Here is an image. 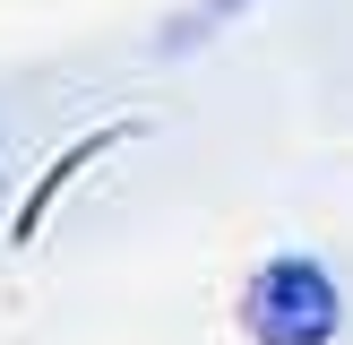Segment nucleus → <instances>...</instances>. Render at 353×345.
<instances>
[{
	"label": "nucleus",
	"mask_w": 353,
	"mask_h": 345,
	"mask_svg": "<svg viewBox=\"0 0 353 345\" xmlns=\"http://www.w3.org/2000/svg\"><path fill=\"white\" fill-rule=\"evenodd\" d=\"M241 337L250 345H345L353 285L327 250H268L241 276Z\"/></svg>",
	"instance_id": "obj_1"
}]
</instances>
